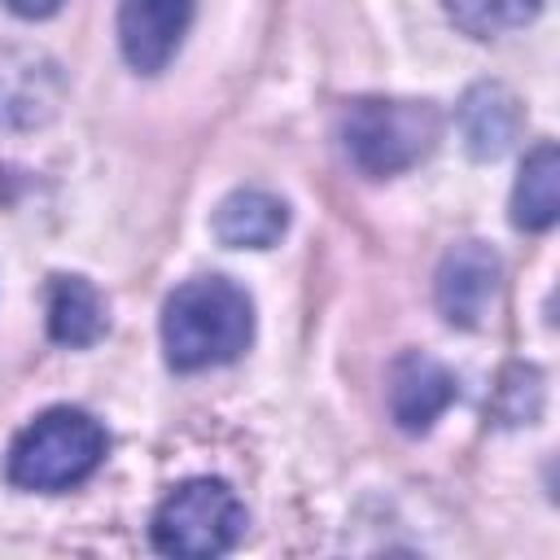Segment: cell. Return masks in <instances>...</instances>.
<instances>
[{
    "label": "cell",
    "mask_w": 560,
    "mask_h": 560,
    "mask_svg": "<svg viewBox=\"0 0 560 560\" xmlns=\"http://www.w3.org/2000/svg\"><path fill=\"white\" fill-rule=\"evenodd\" d=\"M254 337L249 293L223 276L184 280L162 311V346L175 372H201L232 363Z\"/></svg>",
    "instance_id": "1"
},
{
    "label": "cell",
    "mask_w": 560,
    "mask_h": 560,
    "mask_svg": "<svg viewBox=\"0 0 560 560\" xmlns=\"http://www.w3.org/2000/svg\"><path fill=\"white\" fill-rule=\"evenodd\" d=\"M516 127H521V105L503 83H477L459 105L464 144L481 162H494L499 153H508V144L516 140Z\"/></svg>",
    "instance_id": "9"
},
{
    "label": "cell",
    "mask_w": 560,
    "mask_h": 560,
    "mask_svg": "<svg viewBox=\"0 0 560 560\" xmlns=\"http://www.w3.org/2000/svg\"><path fill=\"white\" fill-rule=\"evenodd\" d=\"M149 529L166 556H223L245 534V508L228 481L192 477L158 503Z\"/></svg>",
    "instance_id": "4"
},
{
    "label": "cell",
    "mask_w": 560,
    "mask_h": 560,
    "mask_svg": "<svg viewBox=\"0 0 560 560\" xmlns=\"http://www.w3.org/2000/svg\"><path fill=\"white\" fill-rule=\"evenodd\" d=\"M455 402V376L424 350H407L389 368V416L407 433L433 429V420Z\"/></svg>",
    "instance_id": "7"
},
{
    "label": "cell",
    "mask_w": 560,
    "mask_h": 560,
    "mask_svg": "<svg viewBox=\"0 0 560 560\" xmlns=\"http://www.w3.org/2000/svg\"><path fill=\"white\" fill-rule=\"evenodd\" d=\"M192 22V0H122L118 44L140 74H158L184 44Z\"/></svg>",
    "instance_id": "6"
},
{
    "label": "cell",
    "mask_w": 560,
    "mask_h": 560,
    "mask_svg": "<svg viewBox=\"0 0 560 560\" xmlns=\"http://www.w3.org/2000/svg\"><path fill=\"white\" fill-rule=\"evenodd\" d=\"M18 18H48V13H57L61 9V0H4Z\"/></svg>",
    "instance_id": "13"
},
{
    "label": "cell",
    "mask_w": 560,
    "mask_h": 560,
    "mask_svg": "<svg viewBox=\"0 0 560 560\" xmlns=\"http://www.w3.org/2000/svg\"><path fill=\"white\" fill-rule=\"evenodd\" d=\"M499 254L481 241L455 245L438 267V311L455 328H477L499 298Z\"/></svg>",
    "instance_id": "5"
},
{
    "label": "cell",
    "mask_w": 560,
    "mask_h": 560,
    "mask_svg": "<svg viewBox=\"0 0 560 560\" xmlns=\"http://www.w3.org/2000/svg\"><path fill=\"white\" fill-rule=\"evenodd\" d=\"M48 332L52 341L79 350L105 332V302L83 276H57L48 289Z\"/></svg>",
    "instance_id": "10"
},
{
    "label": "cell",
    "mask_w": 560,
    "mask_h": 560,
    "mask_svg": "<svg viewBox=\"0 0 560 560\" xmlns=\"http://www.w3.org/2000/svg\"><path fill=\"white\" fill-rule=\"evenodd\" d=\"M556 210H560V158L556 144H538L525 158L521 179L512 188V223L542 232L556 223Z\"/></svg>",
    "instance_id": "11"
},
{
    "label": "cell",
    "mask_w": 560,
    "mask_h": 560,
    "mask_svg": "<svg viewBox=\"0 0 560 560\" xmlns=\"http://www.w3.org/2000/svg\"><path fill=\"white\" fill-rule=\"evenodd\" d=\"M289 206L262 188H236L214 210V236L232 249H267L284 236Z\"/></svg>",
    "instance_id": "8"
},
{
    "label": "cell",
    "mask_w": 560,
    "mask_h": 560,
    "mask_svg": "<svg viewBox=\"0 0 560 560\" xmlns=\"http://www.w3.org/2000/svg\"><path fill=\"white\" fill-rule=\"evenodd\" d=\"M442 4H446L451 22L472 39L516 31V26L534 22V13L542 9V0H442Z\"/></svg>",
    "instance_id": "12"
},
{
    "label": "cell",
    "mask_w": 560,
    "mask_h": 560,
    "mask_svg": "<svg viewBox=\"0 0 560 560\" xmlns=\"http://www.w3.org/2000/svg\"><path fill=\"white\" fill-rule=\"evenodd\" d=\"M442 136V114L429 101H385L363 96L341 114V149L363 175H398L433 153Z\"/></svg>",
    "instance_id": "2"
},
{
    "label": "cell",
    "mask_w": 560,
    "mask_h": 560,
    "mask_svg": "<svg viewBox=\"0 0 560 560\" xmlns=\"http://www.w3.org/2000/svg\"><path fill=\"white\" fill-rule=\"evenodd\" d=\"M105 429L79 407L35 416L9 446V481L22 490H70L105 459Z\"/></svg>",
    "instance_id": "3"
}]
</instances>
